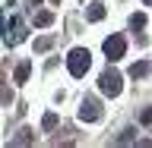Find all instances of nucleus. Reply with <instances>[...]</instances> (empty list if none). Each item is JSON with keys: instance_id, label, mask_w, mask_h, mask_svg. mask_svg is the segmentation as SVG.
I'll use <instances>...</instances> for the list:
<instances>
[{"instance_id": "obj_6", "label": "nucleus", "mask_w": 152, "mask_h": 148, "mask_svg": "<svg viewBox=\"0 0 152 148\" xmlns=\"http://www.w3.org/2000/svg\"><path fill=\"white\" fill-rule=\"evenodd\" d=\"M51 22H54V13H51V9H41V13H35V25H38V28H48Z\"/></svg>"}, {"instance_id": "obj_14", "label": "nucleus", "mask_w": 152, "mask_h": 148, "mask_svg": "<svg viewBox=\"0 0 152 148\" xmlns=\"http://www.w3.org/2000/svg\"><path fill=\"white\" fill-rule=\"evenodd\" d=\"M140 120H142V123H152V107H146V110L140 113Z\"/></svg>"}, {"instance_id": "obj_11", "label": "nucleus", "mask_w": 152, "mask_h": 148, "mask_svg": "<svg viewBox=\"0 0 152 148\" xmlns=\"http://www.w3.org/2000/svg\"><path fill=\"white\" fill-rule=\"evenodd\" d=\"M32 139H35V136H32V129H19V136H16L13 142H16V145H28Z\"/></svg>"}, {"instance_id": "obj_17", "label": "nucleus", "mask_w": 152, "mask_h": 148, "mask_svg": "<svg viewBox=\"0 0 152 148\" xmlns=\"http://www.w3.org/2000/svg\"><path fill=\"white\" fill-rule=\"evenodd\" d=\"M51 3H60V0H51Z\"/></svg>"}, {"instance_id": "obj_8", "label": "nucleus", "mask_w": 152, "mask_h": 148, "mask_svg": "<svg viewBox=\"0 0 152 148\" xmlns=\"http://www.w3.org/2000/svg\"><path fill=\"white\" fill-rule=\"evenodd\" d=\"M28 73H32V63H19V66H16V73H13V79H16V82H26Z\"/></svg>"}, {"instance_id": "obj_2", "label": "nucleus", "mask_w": 152, "mask_h": 148, "mask_svg": "<svg viewBox=\"0 0 152 148\" xmlns=\"http://www.w3.org/2000/svg\"><path fill=\"white\" fill-rule=\"evenodd\" d=\"M121 88H124V79H121V73H117V69H104V73L98 76V92H102V95L117 98V95H121Z\"/></svg>"}, {"instance_id": "obj_4", "label": "nucleus", "mask_w": 152, "mask_h": 148, "mask_svg": "<svg viewBox=\"0 0 152 148\" xmlns=\"http://www.w3.org/2000/svg\"><path fill=\"white\" fill-rule=\"evenodd\" d=\"M79 120H83V123L102 120V107H98V101H95V98H83V104H79Z\"/></svg>"}, {"instance_id": "obj_3", "label": "nucleus", "mask_w": 152, "mask_h": 148, "mask_svg": "<svg viewBox=\"0 0 152 148\" xmlns=\"http://www.w3.org/2000/svg\"><path fill=\"white\" fill-rule=\"evenodd\" d=\"M104 57H108V60H121L124 57V51H127V41H124V35H111V38H104Z\"/></svg>"}, {"instance_id": "obj_1", "label": "nucleus", "mask_w": 152, "mask_h": 148, "mask_svg": "<svg viewBox=\"0 0 152 148\" xmlns=\"http://www.w3.org/2000/svg\"><path fill=\"white\" fill-rule=\"evenodd\" d=\"M89 66H92V54L86 51V47H73L70 51V57H66V69H70V76H86L89 73Z\"/></svg>"}, {"instance_id": "obj_13", "label": "nucleus", "mask_w": 152, "mask_h": 148, "mask_svg": "<svg viewBox=\"0 0 152 148\" xmlns=\"http://www.w3.org/2000/svg\"><path fill=\"white\" fill-rule=\"evenodd\" d=\"M117 142H121V145H127V142H133V129H124V132H121V139H117Z\"/></svg>"}, {"instance_id": "obj_9", "label": "nucleus", "mask_w": 152, "mask_h": 148, "mask_svg": "<svg viewBox=\"0 0 152 148\" xmlns=\"http://www.w3.org/2000/svg\"><path fill=\"white\" fill-rule=\"evenodd\" d=\"M54 126H57V113H54V110H48L45 117H41V129H54Z\"/></svg>"}, {"instance_id": "obj_15", "label": "nucleus", "mask_w": 152, "mask_h": 148, "mask_svg": "<svg viewBox=\"0 0 152 148\" xmlns=\"http://www.w3.org/2000/svg\"><path fill=\"white\" fill-rule=\"evenodd\" d=\"M28 3H32V6H38V3H41V0H28Z\"/></svg>"}, {"instance_id": "obj_12", "label": "nucleus", "mask_w": 152, "mask_h": 148, "mask_svg": "<svg viewBox=\"0 0 152 148\" xmlns=\"http://www.w3.org/2000/svg\"><path fill=\"white\" fill-rule=\"evenodd\" d=\"M130 25L133 28H142V25H146V16H142V13H133V16H130Z\"/></svg>"}, {"instance_id": "obj_7", "label": "nucleus", "mask_w": 152, "mask_h": 148, "mask_svg": "<svg viewBox=\"0 0 152 148\" xmlns=\"http://www.w3.org/2000/svg\"><path fill=\"white\" fill-rule=\"evenodd\" d=\"M146 73H149V63H142V60H136V63L130 66V76H133V79H142Z\"/></svg>"}, {"instance_id": "obj_5", "label": "nucleus", "mask_w": 152, "mask_h": 148, "mask_svg": "<svg viewBox=\"0 0 152 148\" xmlns=\"http://www.w3.org/2000/svg\"><path fill=\"white\" fill-rule=\"evenodd\" d=\"M86 19L89 22H102L104 19V3H92V6L86 9Z\"/></svg>"}, {"instance_id": "obj_16", "label": "nucleus", "mask_w": 152, "mask_h": 148, "mask_svg": "<svg viewBox=\"0 0 152 148\" xmlns=\"http://www.w3.org/2000/svg\"><path fill=\"white\" fill-rule=\"evenodd\" d=\"M142 3H146V6H152V0H142Z\"/></svg>"}, {"instance_id": "obj_10", "label": "nucleus", "mask_w": 152, "mask_h": 148, "mask_svg": "<svg viewBox=\"0 0 152 148\" xmlns=\"http://www.w3.org/2000/svg\"><path fill=\"white\" fill-rule=\"evenodd\" d=\"M51 44H54V38H38V41H35V51H38V54H45V51H51Z\"/></svg>"}]
</instances>
